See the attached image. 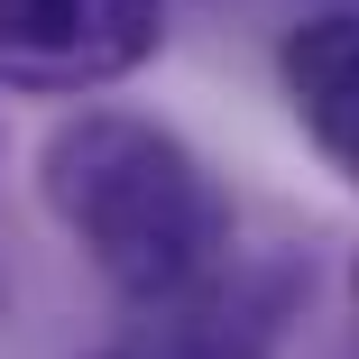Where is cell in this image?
I'll list each match as a JSON object with an SVG mask.
<instances>
[{"instance_id": "7a4b0ae2", "label": "cell", "mask_w": 359, "mask_h": 359, "mask_svg": "<svg viewBox=\"0 0 359 359\" xmlns=\"http://www.w3.org/2000/svg\"><path fill=\"white\" fill-rule=\"evenodd\" d=\"M166 0H0L10 93H102L157 55Z\"/></svg>"}, {"instance_id": "3957f363", "label": "cell", "mask_w": 359, "mask_h": 359, "mask_svg": "<svg viewBox=\"0 0 359 359\" xmlns=\"http://www.w3.org/2000/svg\"><path fill=\"white\" fill-rule=\"evenodd\" d=\"M285 102H295V129L323 148V166L359 194V10L304 19L295 37L276 46Z\"/></svg>"}, {"instance_id": "6da1fadb", "label": "cell", "mask_w": 359, "mask_h": 359, "mask_svg": "<svg viewBox=\"0 0 359 359\" xmlns=\"http://www.w3.org/2000/svg\"><path fill=\"white\" fill-rule=\"evenodd\" d=\"M46 203L83 240V258L129 304L175 313L203 285H222L231 258V194L175 129L138 111H83L46 138Z\"/></svg>"}, {"instance_id": "277c9868", "label": "cell", "mask_w": 359, "mask_h": 359, "mask_svg": "<svg viewBox=\"0 0 359 359\" xmlns=\"http://www.w3.org/2000/svg\"><path fill=\"white\" fill-rule=\"evenodd\" d=\"M102 359H138V350H102Z\"/></svg>"}]
</instances>
